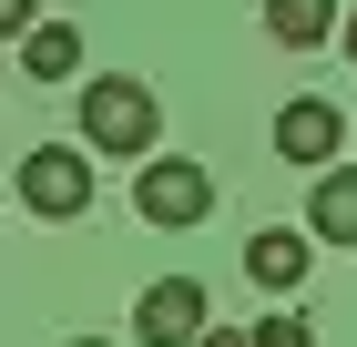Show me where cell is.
<instances>
[{
  "label": "cell",
  "mask_w": 357,
  "mask_h": 347,
  "mask_svg": "<svg viewBox=\"0 0 357 347\" xmlns=\"http://www.w3.org/2000/svg\"><path fill=\"white\" fill-rule=\"evenodd\" d=\"M153 143H164V103H153V82H133V72H92V82H82V154L153 163Z\"/></svg>",
  "instance_id": "1"
},
{
  "label": "cell",
  "mask_w": 357,
  "mask_h": 347,
  "mask_svg": "<svg viewBox=\"0 0 357 347\" xmlns=\"http://www.w3.org/2000/svg\"><path fill=\"white\" fill-rule=\"evenodd\" d=\"M21 205L41 214V225H72V214L92 205V154L82 143H31L21 154Z\"/></svg>",
  "instance_id": "2"
},
{
  "label": "cell",
  "mask_w": 357,
  "mask_h": 347,
  "mask_svg": "<svg viewBox=\"0 0 357 347\" xmlns=\"http://www.w3.org/2000/svg\"><path fill=\"white\" fill-rule=\"evenodd\" d=\"M133 205H143V225L184 235V225H204V214H215V174H204V163H184V154H153V163H143V184H133Z\"/></svg>",
  "instance_id": "3"
},
{
  "label": "cell",
  "mask_w": 357,
  "mask_h": 347,
  "mask_svg": "<svg viewBox=\"0 0 357 347\" xmlns=\"http://www.w3.org/2000/svg\"><path fill=\"white\" fill-rule=\"evenodd\" d=\"M204 327H215L204 276H153V286H143V307H133V337H143V347H194Z\"/></svg>",
  "instance_id": "4"
},
{
  "label": "cell",
  "mask_w": 357,
  "mask_h": 347,
  "mask_svg": "<svg viewBox=\"0 0 357 347\" xmlns=\"http://www.w3.org/2000/svg\"><path fill=\"white\" fill-rule=\"evenodd\" d=\"M337 143H347V112H337L327 92H296V103L275 112V154H286V163H317V174H327Z\"/></svg>",
  "instance_id": "5"
},
{
  "label": "cell",
  "mask_w": 357,
  "mask_h": 347,
  "mask_svg": "<svg viewBox=\"0 0 357 347\" xmlns=\"http://www.w3.org/2000/svg\"><path fill=\"white\" fill-rule=\"evenodd\" d=\"M306 266H317V235H306V225H255V235H245V276L266 296H296Z\"/></svg>",
  "instance_id": "6"
},
{
  "label": "cell",
  "mask_w": 357,
  "mask_h": 347,
  "mask_svg": "<svg viewBox=\"0 0 357 347\" xmlns=\"http://www.w3.org/2000/svg\"><path fill=\"white\" fill-rule=\"evenodd\" d=\"M306 235H317V245H357V163H327V174H317Z\"/></svg>",
  "instance_id": "7"
},
{
  "label": "cell",
  "mask_w": 357,
  "mask_h": 347,
  "mask_svg": "<svg viewBox=\"0 0 357 347\" xmlns=\"http://www.w3.org/2000/svg\"><path fill=\"white\" fill-rule=\"evenodd\" d=\"M337 31H347L337 0H266V41H286V52H317V41H337Z\"/></svg>",
  "instance_id": "8"
},
{
  "label": "cell",
  "mask_w": 357,
  "mask_h": 347,
  "mask_svg": "<svg viewBox=\"0 0 357 347\" xmlns=\"http://www.w3.org/2000/svg\"><path fill=\"white\" fill-rule=\"evenodd\" d=\"M21 72L31 82H72V72H82V31H72V21H41L21 41Z\"/></svg>",
  "instance_id": "9"
},
{
  "label": "cell",
  "mask_w": 357,
  "mask_h": 347,
  "mask_svg": "<svg viewBox=\"0 0 357 347\" xmlns=\"http://www.w3.org/2000/svg\"><path fill=\"white\" fill-rule=\"evenodd\" d=\"M255 347H317V327H306V317H296V307H275V317H266V327H255Z\"/></svg>",
  "instance_id": "10"
},
{
  "label": "cell",
  "mask_w": 357,
  "mask_h": 347,
  "mask_svg": "<svg viewBox=\"0 0 357 347\" xmlns=\"http://www.w3.org/2000/svg\"><path fill=\"white\" fill-rule=\"evenodd\" d=\"M0 31H10V41H31V31H41V0H0Z\"/></svg>",
  "instance_id": "11"
},
{
  "label": "cell",
  "mask_w": 357,
  "mask_h": 347,
  "mask_svg": "<svg viewBox=\"0 0 357 347\" xmlns=\"http://www.w3.org/2000/svg\"><path fill=\"white\" fill-rule=\"evenodd\" d=\"M194 347H255V327H204Z\"/></svg>",
  "instance_id": "12"
},
{
  "label": "cell",
  "mask_w": 357,
  "mask_h": 347,
  "mask_svg": "<svg viewBox=\"0 0 357 347\" xmlns=\"http://www.w3.org/2000/svg\"><path fill=\"white\" fill-rule=\"evenodd\" d=\"M337 41H347V61H357V10H347V31H337Z\"/></svg>",
  "instance_id": "13"
},
{
  "label": "cell",
  "mask_w": 357,
  "mask_h": 347,
  "mask_svg": "<svg viewBox=\"0 0 357 347\" xmlns=\"http://www.w3.org/2000/svg\"><path fill=\"white\" fill-rule=\"evenodd\" d=\"M72 347H112V337H72Z\"/></svg>",
  "instance_id": "14"
}]
</instances>
